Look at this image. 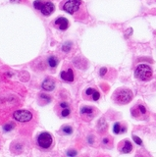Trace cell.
<instances>
[{"label":"cell","instance_id":"6da1fadb","mask_svg":"<svg viewBox=\"0 0 156 157\" xmlns=\"http://www.w3.org/2000/svg\"><path fill=\"white\" fill-rule=\"evenodd\" d=\"M135 76L136 78H139L140 81H148L149 78L152 77V69L148 65L140 64V65H139L135 69Z\"/></svg>","mask_w":156,"mask_h":157},{"label":"cell","instance_id":"7a4b0ae2","mask_svg":"<svg viewBox=\"0 0 156 157\" xmlns=\"http://www.w3.org/2000/svg\"><path fill=\"white\" fill-rule=\"evenodd\" d=\"M131 98H133V92L130 90H127V88H122V90L117 91L115 99L119 103L126 104V103H129L131 100Z\"/></svg>","mask_w":156,"mask_h":157},{"label":"cell","instance_id":"3957f363","mask_svg":"<svg viewBox=\"0 0 156 157\" xmlns=\"http://www.w3.org/2000/svg\"><path fill=\"white\" fill-rule=\"evenodd\" d=\"M52 136L49 132H41L37 137V144L40 145L41 148L47 149L52 145Z\"/></svg>","mask_w":156,"mask_h":157},{"label":"cell","instance_id":"277c9868","mask_svg":"<svg viewBox=\"0 0 156 157\" xmlns=\"http://www.w3.org/2000/svg\"><path fill=\"white\" fill-rule=\"evenodd\" d=\"M13 118L18 122L26 123L32 119V114L29 110H17L13 113Z\"/></svg>","mask_w":156,"mask_h":157},{"label":"cell","instance_id":"5b68a950","mask_svg":"<svg viewBox=\"0 0 156 157\" xmlns=\"http://www.w3.org/2000/svg\"><path fill=\"white\" fill-rule=\"evenodd\" d=\"M81 0H68V1L64 4L63 6V9L64 11H66L69 14H74L75 12H77L79 10L80 6H81Z\"/></svg>","mask_w":156,"mask_h":157},{"label":"cell","instance_id":"8992f818","mask_svg":"<svg viewBox=\"0 0 156 157\" xmlns=\"http://www.w3.org/2000/svg\"><path fill=\"white\" fill-rule=\"evenodd\" d=\"M54 9H55L54 4H53L52 2H50V1H47V2L43 3L40 11H41V13L43 15H44V16H49V15H51L53 13Z\"/></svg>","mask_w":156,"mask_h":157},{"label":"cell","instance_id":"52a82bcc","mask_svg":"<svg viewBox=\"0 0 156 157\" xmlns=\"http://www.w3.org/2000/svg\"><path fill=\"white\" fill-rule=\"evenodd\" d=\"M41 87L44 90L51 91V90H54V87H55V82L53 81L51 78H45L44 81H43L42 85H41Z\"/></svg>","mask_w":156,"mask_h":157},{"label":"cell","instance_id":"ba28073f","mask_svg":"<svg viewBox=\"0 0 156 157\" xmlns=\"http://www.w3.org/2000/svg\"><path fill=\"white\" fill-rule=\"evenodd\" d=\"M55 26L59 29H61V31H65L69 27V22H68V20L66 18L60 17L55 21Z\"/></svg>","mask_w":156,"mask_h":157},{"label":"cell","instance_id":"9c48e42d","mask_svg":"<svg viewBox=\"0 0 156 157\" xmlns=\"http://www.w3.org/2000/svg\"><path fill=\"white\" fill-rule=\"evenodd\" d=\"M60 76H61V78L63 81H66V82H73L74 81V73H73L72 69L61 72Z\"/></svg>","mask_w":156,"mask_h":157},{"label":"cell","instance_id":"30bf717a","mask_svg":"<svg viewBox=\"0 0 156 157\" xmlns=\"http://www.w3.org/2000/svg\"><path fill=\"white\" fill-rule=\"evenodd\" d=\"M131 149H133V145H131V142L129 140H125V144L123 146V148H122V151L124 153H129V152L131 151Z\"/></svg>","mask_w":156,"mask_h":157},{"label":"cell","instance_id":"8fae6325","mask_svg":"<svg viewBox=\"0 0 156 157\" xmlns=\"http://www.w3.org/2000/svg\"><path fill=\"white\" fill-rule=\"evenodd\" d=\"M113 131L115 134H121V132H124L126 131L125 128H122V126L120 125V123H116L113 127Z\"/></svg>","mask_w":156,"mask_h":157},{"label":"cell","instance_id":"7c38bea8","mask_svg":"<svg viewBox=\"0 0 156 157\" xmlns=\"http://www.w3.org/2000/svg\"><path fill=\"white\" fill-rule=\"evenodd\" d=\"M48 64L51 68H55L58 65V59L55 56H50L48 58Z\"/></svg>","mask_w":156,"mask_h":157},{"label":"cell","instance_id":"4fadbf2b","mask_svg":"<svg viewBox=\"0 0 156 157\" xmlns=\"http://www.w3.org/2000/svg\"><path fill=\"white\" fill-rule=\"evenodd\" d=\"M92 112H93V109H92V108L89 107V106L82 107V110H81L82 114H90V113H92Z\"/></svg>","mask_w":156,"mask_h":157},{"label":"cell","instance_id":"5bb4252c","mask_svg":"<svg viewBox=\"0 0 156 157\" xmlns=\"http://www.w3.org/2000/svg\"><path fill=\"white\" fill-rule=\"evenodd\" d=\"M72 47V43L71 42H66L63 44V46H62V50L63 51H65V52H69L70 51V49Z\"/></svg>","mask_w":156,"mask_h":157},{"label":"cell","instance_id":"9a60e30c","mask_svg":"<svg viewBox=\"0 0 156 157\" xmlns=\"http://www.w3.org/2000/svg\"><path fill=\"white\" fill-rule=\"evenodd\" d=\"M43 3H44V2L41 1V0H36V1L33 2V6H35L36 9L40 10L41 7H42V5H43Z\"/></svg>","mask_w":156,"mask_h":157},{"label":"cell","instance_id":"2e32d148","mask_svg":"<svg viewBox=\"0 0 156 157\" xmlns=\"http://www.w3.org/2000/svg\"><path fill=\"white\" fill-rule=\"evenodd\" d=\"M63 132H65V134H67V135H70V134H72V132H73V130H72V128L70 127V126H65V127H63Z\"/></svg>","mask_w":156,"mask_h":157},{"label":"cell","instance_id":"e0dca14e","mask_svg":"<svg viewBox=\"0 0 156 157\" xmlns=\"http://www.w3.org/2000/svg\"><path fill=\"white\" fill-rule=\"evenodd\" d=\"M70 114V109L69 108H63V110H62V112H61V116L62 117H67L68 115Z\"/></svg>","mask_w":156,"mask_h":157},{"label":"cell","instance_id":"ac0fdd59","mask_svg":"<svg viewBox=\"0 0 156 157\" xmlns=\"http://www.w3.org/2000/svg\"><path fill=\"white\" fill-rule=\"evenodd\" d=\"M99 97H100L99 92L97 91V90H94L93 93H92V99H93L94 101H96V100H98V99H99Z\"/></svg>","mask_w":156,"mask_h":157},{"label":"cell","instance_id":"d6986e66","mask_svg":"<svg viewBox=\"0 0 156 157\" xmlns=\"http://www.w3.org/2000/svg\"><path fill=\"white\" fill-rule=\"evenodd\" d=\"M14 129V125L13 124H7V125H5L3 127V130L4 131H7V132H9V131H12Z\"/></svg>","mask_w":156,"mask_h":157},{"label":"cell","instance_id":"ffe728a7","mask_svg":"<svg viewBox=\"0 0 156 157\" xmlns=\"http://www.w3.org/2000/svg\"><path fill=\"white\" fill-rule=\"evenodd\" d=\"M133 139H134V140H135L138 144H139V145H140L141 144H143V142H141V140L139 139V137L135 136H133Z\"/></svg>","mask_w":156,"mask_h":157},{"label":"cell","instance_id":"44dd1931","mask_svg":"<svg viewBox=\"0 0 156 157\" xmlns=\"http://www.w3.org/2000/svg\"><path fill=\"white\" fill-rule=\"evenodd\" d=\"M139 109L140 113H143V114H145L146 113V108L143 105H139Z\"/></svg>","mask_w":156,"mask_h":157},{"label":"cell","instance_id":"7402d4cb","mask_svg":"<svg viewBox=\"0 0 156 157\" xmlns=\"http://www.w3.org/2000/svg\"><path fill=\"white\" fill-rule=\"evenodd\" d=\"M40 97L42 98V99H44V100H46L47 102H49V101L51 100L49 96H47V95H45V94H43V93H41V94H40Z\"/></svg>","mask_w":156,"mask_h":157},{"label":"cell","instance_id":"603a6c76","mask_svg":"<svg viewBox=\"0 0 156 157\" xmlns=\"http://www.w3.org/2000/svg\"><path fill=\"white\" fill-rule=\"evenodd\" d=\"M67 154L69 155V156H76L77 155V151L75 150H69L67 152Z\"/></svg>","mask_w":156,"mask_h":157},{"label":"cell","instance_id":"cb8c5ba5","mask_svg":"<svg viewBox=\"0 0 156 157\" xmlns=\"http://www.w3.org/2000/svg\"><path fill=\"white\" fill-rule=\"evenodd\" d=\"M93 91H94V90H92V88H87L86 91V93L87 95H92V93H93Z\"/></svg>","mask_w":156,"mask_h":157},{"label":"cell","instance_id":"d4e9b609","mask_svg":"<svg viewBox=\"0 0 156 157\" xmlns=\"http://www.w3.org/2000/svg\"><path fill=\"white\" fill-rule=\"evenodd\" d=\"M106 72H107V69H106V68H101V69H100V76L105 75Z\"/></svg>","mask_w":156,"mask_h":157},{"label":"cell","instance_id":"484cf974","mask_svg":"<svg viewBox=\"0 0 156 157\" xmlns=\"http://www.w3.org/2000/svg\"><path fill=\"white\" fill-rule=\"evenodd\" d=\"M60 106H61L62 108H67V107H68V104H67L66 102H61V103H60Z\"/></svg>","mask_w":156,"mask_h":157}]
</instances>
